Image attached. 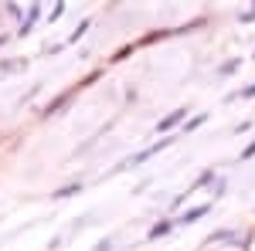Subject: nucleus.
<instances>
[{
	"label": "nucleus",
	"mask_w": 255,
	"mask_h": 251,
	"mask_svg": "<svg viewBox=\"0 0 255 251\" xmlns=\"http://www.w3.org/2000/svg\"><path fill=\"white\" fill-rule=\"evenodd\" d=\"M41 17V3H31V7H27V17L20 20V27H17V34L20 38H27V34H31V27H34V20Z\"/></svg>",
	"instance_id": "20e7f679"
},
{
	"label": "nucleus",
	"mask_w": 255,
	"mask_h": 251,
	"mask_svg": "<svg viewBox=\"0 0 255 251\" xmlns=\"http://www.w3.org/2000/svg\"><path fill=\"white\" fill-rule=\"evenodd\" d=\"M204 122H208V112H197L194 119H187V122H184V133H194L197 126H204Z\"/></svg>",
	"instance_id": "0eeeda50"
},
{
	"label": "nucleus",
	"mask_w": 255,
	"mask_h": 251,
	"mask_svg": "<svg viewBox=\"0 0 255 251\" xmlns=\"http://www.w3.org/2000/svg\"><path fill=\"white\" fill-rule=\"evenodd\" d=\"M89 24H92V20H89V17L82 20L79 27H75V31H72V34H68V44H75V41H79V38H82V34H85V31H89Z\"/></svg>",
	"instance_id": "6e6552de"
},
{
	"label": "nucleus",
	"mask_w": 255,
	"mask_h": 251,
	"mask_svg": "<svg viewBox=\"0 0 255 251\" xmlns=\"http://www.w3.org/2000/svg\"><path fill=\"white\" fill-rule=\"evenodd\" d=\"M252 156H255V139L245 146V150H242V160H252Z\"/></svg>",
	"instance_id": "9b49d317"
},
{
	"label": "nucleus",
	"mask_w": 255,
	"mask_h": 251,
	"mask_svg": "<svg viewBox=\"0 0 255 251\" xmlns=\"http://www.w3.org/2000/svg\"><path fill=\"white\" fill-rule=\"evenodd\" d=\"M228 98H255V85H249V88H242V92H232Z\"/></svg>",
	"instance_id": "9d476101"
},
{
	"label": "nucleus",
	"mask_w": 255,
	"mask_h": 251,
	"mask_svg": "<svg viewBox=\"0 0 255 251\" xmlns=\"http://www.w3.org/2000/svg\"><path fill=\"white\" fill-rule=\"evenodd\" d=\"M96 251H113V241H99Z\"/></svg>",
	"instance_id": "2eb2a0df"
},
{
	"label": "nucleus",
	"mask_w": 255,
	"mask_h": 251,
	"mask_svg": "<svg viewBox=\"0 0 255 251\" xmlns=\"http://www.w3.org/2000/svg\"><path fill=\"white\" fill-rule=\"evenodd\" d=\"M170 143H174V139H157V143H153V146H146V150H139V153L133 156V160H129V163H123V167H139V163H143V160H150V156H153V153H160V150H167V146H170Z\"/></svg>",
	"instance_id": "f257e3e1"
},
{
	"label": "nucleus",
	"mask_w": 255,
	"mask_h": 251,
	"mask_svg": "<svg viewBox=\"0 0 255 251\" xmlns=\"http://www.w3.org/2000/svg\"><path fill=\"white\" fill-rule=\"evenodd\" d=\"M79 88H82V85H75V88H68V92H61V95L55 98V102H48V105H44V112H41V116H55V112H58L61 105H68V102H72V95H75Z\"/></svg>",
	"instance_id": "7ed1b4c3"
},
{
	"label": "nucleus",
	"mask_w": 255,
	"mask_h": 251,
	"mask_svg": "<svg viewBox=\"0 0 255 251\" xmlns=\"http://www.w3.org/2000/svg\"><path fill=\"white\" fill-rule=\"evenodd\" d=\"M221 190H225V176H218V183L211 187V193H215V197H221Z\"/></svg>",
	"instance_id": "ddd939ff"
},
{
	"label": "nucleus",
	"mask_w": 255,
	"mask_h": 251,
	"mask_svg": "<svg viewBox=\"0 0 255 251\" xmlns=\"http://www.w3.org/2000/svg\"><path fill=\"white\" fill-rule=\"evenodd\" d=\"M177 228V221H160V224H153L150 228V241H157V238H163V234H170Z\"/></svg>",
	"instance_id": "423d86ee"
},
{
	"label": "nucleus",
	"mask_w": 255,
	"mask_h": 251,
	"mask_svg": "<svg viewBox=\"0 0 255 251\" xmlns=\"http://www.w3.org/2000/svg\"><path fill=\"white\" fill-rule=\"evenodd\" d=\"M238 17H242V20H255V7H252V10H245V14H238Z\"/></svg>",
	"instance_id": "dca6fc26"
},
{
	"label": "nucleus",
	"mask_w": 255,
	"mask_h": 251,
	"mask_svg": "<svg viewBox=\"0 0 255 251\" xmlns=\"http://www.w3.org/2000/svg\"><path fill=\"white\" fill-rule=\"evenodd\" d=\"M184 119H187V109H174L170 116H163V119L157 122V133H170L177 122H184Z\"/></svg>",
	"instance_id": "f03ea898"
},
{
	"label": "nucleus",
	"mask_w": 255,
	"mask_h": 251,
	"mask_svg": "<svg viewBox=\"0 0 255 251\" xmlns=\"http://www.w3.org/2000/svg\"><path fill=\"white\" fill-rule=\"evenodd\" d=\"M208 211H211V204H197V207H191V211L180 214V217H177V224H180V228H184V224H194L197 217H204Z\"/></svg>",
	"instance_id": "39448f33"
},
{
	"label": "nucleus",
	"mask_w": 255,
	"mask_h": 251,
	"mask_svg": "<svg viewBox=\"0 0 255 251\" xmlns=\"http://www.w3.org/2000/svg\"><path fill=\"white\" fill-rule=\"evenodd\" d=\"M79 190H82V183H68V187L55 190V197H58V200H65V197H72V193H79Z\"/></svg>",
	"instance_id": "1a4fd4ad"
},
{
	"label": "nucleus",
	"mask_w": 255,
	"mask_h": 251,
	"mask_svg": "<svg viewBox=\"0 0 255 251\" xmlns=\"http://www.w3.org/2000/svg\"><path fill=\"white\" fill-rule=\"evenodd\" d=\"M61 14H65V3H58V7H55V10H51V14H48V20H58Z\"/></svg>",
	"instance_id": "4468645a"
},
{
	"label": "nucleus",
	"mask_w": 255,
	"mask_h": 251,
	"mask_svg": "<svg viewBox=\"0 0 255 251\" xmlns=\"http://www.w3.org/2000/svg\"><path fill=\"white\" fill-rule=\"evenodd\" d=\"M238 65H242V61H228V65H221V75H232Z\"/></svg>",
	"instance_id": "f8f14e48"
}]
</instances>
